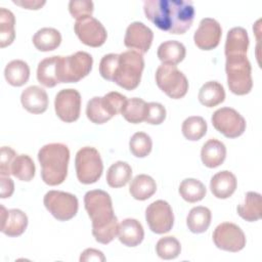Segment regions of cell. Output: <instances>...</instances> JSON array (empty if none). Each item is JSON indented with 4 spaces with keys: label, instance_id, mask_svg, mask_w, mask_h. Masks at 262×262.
I'll return each mask as SVG.
<instances>
[{
    "label": "cell",
    "instance_id": "1",
    "mask_svg": "<svg viewBox=\"0 0 262 262\" xmlns=\"http://www.w3.org/2000/svg\"><path fill=\"white\" fill-rule=\"evenodd\" d=\"M143 11L157 28L174 35L184 34L194 18V7L185 0H146Z\"/></svg>",
    "mask_w": 262,
    "mask_h": 262
},
{
    "label": "cell",
    "instance_id": "2",
    "mask_svg": "<svg viewBox=\"0 0 262 262\" xmlns=\"http://www.w3.org/2000/svg\"><path fill=\"white\" fill-rule=\"evenodd\" d=\"M84 206L92 222V234L96 242L106 245L117 235L118 218L114 213L110 194L101 189L89 190L84 195Z\"/></svg>",
    "mask_w": 262,
    "mask_h": 262
},
{
    "label": "cell",
    "instance_id": "3",
    "mask_svg": "<svg viewBox=\"0 0 262 262\" xmlns=\"http://www.w3.org/2000/svg\"><path fill=\"white\" fill-rule=\"evenodd\" d=\"M42 180L51 186L61 184L68 175L70 149L63 143H48L38 152Z\"/></svg>",
    "mask_w": 262,
    "mask_h": 262
},
{
    "label": "cell",
    "instance_id": "4",
    "mask_svg": "<svg viewBox=\"0 0 262 262\" xmlns=\"http://www.w3.org/2000/svg\"><path fill=\"white\" fill-rule=\"evenodd\" d=\"M143 69L144 59L141 53L135 50L122 52L119 54L113 82L126 90H133L140 83Z\"/></svg>",
    "mask_w": 262,
    "mask_h": 262
},
{
    "label": "cell",
    "instance_id": "5",
    "mask_svg": "<svg viewBox=\"0 0 262 262\" xmlns=\"http://www.w3.org/2000/svg\"><path fill=\"white\" fill-rule=\"evenodd\" d=\"M225 72L229 90L236 95L248 94L253 87L252 67L247 54L226 56Z\"/></svg>",
    "mask_w": 262,
    "mask_h": 262
},
{
    "label": "cell",
    "instance_id": "6",
    "mask_svg": "<svg viewBox=\"0 0 262 262\" xmlns=\"http://www.w3.org/2000/svg\"><path fill=\"white\" fill-rule=\"evenodd\" d=\"M93 64L92 56L85 51H77L68 56H59L57 64L59 83H76L86 77Z\"/></svg>",
    "mask_w": 262,
    "mask_h": 262
},
{
    "label": "cell",
    "instance_id": "7",
    "mask_svg": "<svg viewBox=\"0 0 262 262\" xmlns=\"http://www.w3.org/2000/svg\"><path fill=\"white\" fill-rule=\"evenodd\" d=\"M78 180L83 184L95 183L102 174L103 164L98 150L91 146L80 148L75 158Z\"/></svg>",
    "mask_w": 262,
    "mask_h": 262
},
{
    "label": "cell",
    "instance_id": "8",
    "mask_svg": "<svg viewBox=\"0 0 262 262\" xmlns=\"http://www.w3.org/2000/svg\"><path fill=\"white\" fill-rule=\"evenodd\" d=\"M158 87L170 98L179 99L185 96L188 90V81L176 66L162 63L156 72Z\"/></svg>",
    "mask_w": 262,
    "mask_h": 262
},
{
    "label": "cell",
    "instance_id": "9",
    "mask_svg": "<svg viewBox=\"0 0 262 262\" xmlns=\"http://www.w3.org/2000/svg\"><path fill=\"white\" fill-rule=\"evenodd\" d=\"M43 203L49 213L59 221L75 217L79 208L77 196L61 190H49L44 195Z\"/></svg>",
    "mask_w": 262,
    "mask_h": 262
},
{
    "label": "cell",
    "instance_id": "10",
    "mask_svg": "<svg viewBox=\"0 0 262 262\" xmlns=\"http://www.w3.org/2000/svg\"><path fill=\"white\" fill-rule=\"evenodd\" d=\"M211 121L214 128L227 138L241 136L247 127L245 118L234 108L227 106L215 111Z\"/></svg>",
    "mask_w": 262,
    "mask_h": 262
},
{
    "label": "cell",
    "instance_id": "11",
    "mask_svg": "<svg viewBox=\"0 0 262 262\" xmlns=\"http://www.w3.org/2000/svg\"><path fill=\"white\" fill-rule=\"evenodd\" d=\"M213 242L218 249L235 253L245 248L246 235L236 224L223 222L215 228Z\"/></svg>",
    "mask_w": 262,
    "mask_h": 262
},
{
    "label": "cell",
    "instance_id": "12",
    "mask_svg": "<svg viewBox=\"0 0 262 262\" xmlns=\"http://www.w3.org/2000/svg\"><path fill=\"white\" fill-rule=\"evenodd\" d=\"M145 219L149 229L158 234L171 230L174 224V214L168 202L158 200L152 202L145 210Z\"/></svg>",
    "mask_w": 262,
    "mask_h": 262
},
{
    "label": "cell",
    "instance_id": "13",
    "mask_svg": "<svg viewBox=\"0 0 262 262\" xmlns=\"http://www.w3.org/2000/svg\"><path fill=\"white\" fill-rule=\"evenodd\" d=\"M74 30L80 41L90 47H99L103 45L107 37L103 25L93 16L77 19Z\"/></svg>",
    "mask_w": 262,
    "mask_h": 262
},
{
    "label": "cell",
    "instance_id": "14",
    "mask_svg": "<svg viewBox=\"0 0 262 262\" xmlns=\"http://www.w3.org/2000/svg\"><path fill=\"white\" fill-rule=\"evenodd\" d=\"M54 110L57 117L66 122L72 123L79 119L81 111V95L76 89H62L54 99Z\"/></svg>",
    "mask_w": 262,
    "mask_h": 262
},
{
    "label": "cell",
    "instance_id": "15",
    "mask_svg": "<svg viewBox=\"0 0 262 262\" xmlns=\"http://www.w3.org/2000/svg\"><path fill=\"white\" fill-rule=\"evenodd\" d=\"M222 36L220 24L211 17H205L200 21L198 30L194 32L193 41L196 47L202 50H212L216 48Z\"/></svg>",
    "mask_w": 262,
    "mask_h": 262
},
{
    "label": "cell",
    "instance_id": "16",
    "mask_svg": "<svg viewBox=\"0 0 262 262\" xmlns=\"http://www.w3.org/2000/svg\"><path fill=\"white\" fill-rule=\"evenodd\" d=\"M152 39L154 33L147 26L140 21H133L126 30L124 44L131 50H135L143 54L150 48Z\"/></svg>",
    "mask_w": 262,
    "mask_h": 262
},
{
    "label": "cell",
    "instance_id": "17",
    "mask_svg": "<svg viewBox=\"0 0 262 262\" xmlns=\"http://www.w3.org/2000/svg\"><path fill=\"white\" fill-rule=\"evenodd\" d=\"M1 208V231L11 237L19 236L25 232L28 226V216L21 210H6L4 206Z\"/></svg>",
    "mask_w": 262,
    "mask_h": 262
},
{
    "label": "cell",
    "instance_id": "18",
    "mask_svg": "<svg viewBox=\"0 0 262 262\" xmlns=\"http://www.w3.org/2000/svg\"><path fill=\"white\" fill-rule=\"evenodd\" d=\"M20 102L29 113L42 114L47 110L48 96L43 88L33 85L21 92Z\"/></svg>",
    "mask_w": 262,
    "mask_h": 262
},
{
    "label": "cell",
    "instance_id": "19",
    "mask_svg": "<svg viewBox=\"0 0 262 262\" xmlns=\"http://www.w3.org/2000/svg\"><path fill=\"white\" fill-rule=\"evenodd\" d=\"M237 181L233 173L224 170L216 173L210 181V188L217 199H227L236 189Z\"/></svg>",
    "mask_w": 262,
    "mask_h": 262
},
{
    "label": "cell",
    "instance_id": "20",
    "mask_svg": "<svg viewBox=\"0 0 262 262\" xmlns=\"http://www.w3.org/2000/svg\"><path fill=\"white\" fill-rule=\"evenodd\" d=\"M118 237L123 245L127 247H136L143 241L144 230L138 220L127 218L119 224Z\"/></svg>",
    "mask_w": 262,
    "mask_h": 262
},
{
    "label": "cell",
    "instance_id": "21",
    "mask_svg": "<svg viewBox=\"0 0 262 262\" xmlns=\"http://www.w3.org/2000/svg\"><path fill=\"white\" fill-rule=\"evenodd\" d=\"M226 158V147L218 139L211 138L202 147L201 159L203 164L208 168H216L224 162Z\"/></svg>",
    "mask_w": 262,
    "mask_h": 262
},
{
    "label": "cell",
    "instance_id": "22",
    "mask_svg": "<svg viewBox=\"0 0 262 262\" xmlns=\"http://www.w3.org/2000/svg\"><path fill=\"white\" fill-rule=\"evenodd\" d=\"M249 47L248 32L242 27H235L228 31L225 41V56L232 54H247Z\"/></svg>",
    "mask_w": 262,
    "mask_h": 262
},
{
    "label": "cell",
    "instance_id": "23",
    "mask_svg": "<svg viewBox=\"0 0 262 262\" xmlns=\"http://www.w3.org/2000/svg\"><path fill=\"white\" fill-rule=\"evenodd\" d=\"M186 49L185 46L176 40H169L163 42L157 51V55L159 59L163 63L176 66L180 61H182L185 57Z\"/></svg>",
    "mask_w": 262,
    "mask_h": 262
},
{
    "label": "cell",
    "instance_id": "24",
    "mask_svg": "<svg viewBox=\"0 0 262 262\" xmlns=\"http://www.w3.org/2000/svg\"><path fill=\"white\" fill-rule=\"evenodd\" d=\"M59 55H54L50 57H46L41 60L37 68V80L40 84L45 87H54L58 82V73H57V64H58Z\"/></svg>",
    "mask_w": 262,
    "mask_h": 262
},
{
    "label": "cell",
    "instance_id": "25",
    "mask_svg": "<svg viewBox=\"0 0 262 262\" xmlns=\"http://www.w3.org/2000/svg\"><path fill=\"white\" fill-rule=\"evenodd\" d=\"M237 214L249 222L257 221L261 218V194L255 191H248L245 200L237 208Z\"/></svg>",
    "mask_w": 262,
    "mask_h": 262
},
{
    "label": "cell",
    "instance_id": "26",
    "mask_svg": "<svg viewBox=\"0 0 262 262\" xmlns=\"http://www.w3.org/2000/svg\"><path fill=\"white\" fill-rule=\"evenodd\" d=\"M198 98L203 105L213 107L224 101L225 90L219 82L209 81L201 87Z\"/></svg>",
    "mask_w": 262,
    "mask_h": 262
},
{
    "label": "cell",
    "instance_id": "27",
    "mask_svg": "<svg viewBox=\"0 0 262 262\" xmlns=\"http://www.w3.org/2000/svg\"><path fill=\"white\" fill-rule=\"evenodd\" d=\"M61 42L59 31L53 28H42L33 36V44L40 51H52L56 49Z\"/></svg>",
    "mask_w": 262,
    "mask_h": 262
},
{
    "label": "cell",
    "instance_id": "28",
    "mask_svg": "<svg viewBox=\"0 0 262 262\" xmlns=\"http://www.w3.org/2000/svg\"><path fill=\"white\" fill-rule=\"evenodd\" d=\"M156 190V181L146 174H139L135 176L129 186L130 194L138 201H145L149 199Z\"/></svg>",
    "mask_w": 262,
    "mask_h": 262
},
{
    "label": "cell",
    "instance_id": "29",
    "mask_svg": "<svg viewBox=\"0 0 262 262\" xmlns=\"http://www.w3.org/2000/svg\"><path fill=\"white\" fill-rule=\"evenodd\" d=\"M4 76L8 84L19 87L28 82L30 78V68L26 61L14 59L6 64Z\"/></svg>",
    "mask_w": 262,
    "mask_h": 262
},
{
    "label": "cell",
    "instance_id": "30",
    "mask_svg": "<svg viewBox=\"0 0 262 262\" xmlns=\"http://www.w3.org/2000/svg\"><path fill=\"white\" fill-rule=\"evenodd\" d=\"M211 218V211L207 207L198 206L189 211L186 218V224L191 232L203 233L209 228Z\"/></svg>",
    "mask_w": 262,
    "mask_h": 262
},
{
    "label": "cell",
    "instance_id": "31",
    "mask_svg": "<svg viewBox=\"0 0 262 262\" xmlns=\"http://www.w3.org/2000/svg\"><path fill=\"white\" fill-rule=\"evenodd\" d=\"M132 176L130 165L123 161H118L111 165L106 172V182L111 187L119 188L125 186Z\"/></svg>",
    "mask_w": 262,
    "mask_h": 262
},
{
    "label": "cell",
    "instance_id": "32",
    "mask_svg": "<svg viewBox=\"0 0 262 262\" xmlns=\"http://www.w3.org/2000/svg\"><path fill=\"white\" fill-rule=\"evenodd\" d=\"M206 186L198 179L186 178L179 185V193L182 199L188 203L202 201L206 195Z\"/></svg>",
    "mask_w": 262,
    "mask_h": 262
},
{
    "label": "cell",
    "instance_id": "33",
    "mask_svg": "<svg viewBox=\"0 0 262 262\" xmlns=\"http://www.w3.org/2000/svg\"><path fill=\"white\" fill-rule=\"evenodd\" d=\"M146 102L138 97L129 98L126 100L123 108L122 116L126 121L132 124H138L144 121L145 111H146Z\"/></svg>",
    "mask_w": 262,
    "mask_h": 262
},
{
    "label": "cell",
    "instance_id": "34",
    "mask_svg": "<svg viewBox=\"0 0 262 262\" xmlns=\"http://www.w3.org/2000/svg\"><path fill=\"white\" fill-rule=\"evenodd\" d=\"M15 18L13 13L2 7L0 9V46L4 48L10 45L15 37L14 32Z\"/></svg>",
    "mask_w": 262,
    "mask_h": 262
},
{
    "label": "cell",
    "instance_id": "35",
    "mask_svg": "<svg viewBox=\"0 0 262 262\" xmlns=\"http://www.w3.org/2000/svg\"><path fill=\"white\" fill-rule=\"evenodd\" d=\"M36 172L33 160L28 155H18L11 165V174L21 181H31Z\"/></svg>",
    "mask_w": 262,
    "mask_h": 262
},
{
    "label": "cell",
    "instance_id": "36",
    "mask_svg": "<svg viewBox=\"0 0 262 262\" xmlns=\"http://www.w3.org/2000/svg\"><path fill=\"white\" fill-rule=\"evenodd\" d=\"M207 129L206 121L200 116L188 117L183 121L181 127L183 136L191 141L200 140L207 133Z\"/></svg>",
    "mask_w": 262,
    "mask_h": 262
},
{
    "label": "cell",
    "instance_id": "37",
    "mask_svg": "<svg viewBox=\"0 0 262 262\" xmlns=\"http://www.w3.org/2000/svg\"><path fill=\"white\" fill-rule=\"evenodd\" d=\"M86 116L92 123L99 125L107 122L113 118L107 113L102 102V97L99 96H94L87 102Z\"/></svg>",
    "mask_w": 262,
    "mask_h": 262
},
{
    "label": "cell",
    "instance_id": "38",
    "mask_svg": "<svg viewBox=\"0 0 262 262\" xmlns=\"http://www.w3.org/2000/svg\"><path fill=\"white\" fill-rule=\"evenodd\" d=\"M156 252L162 259H175L181 252V245L174 236H164L158 241L156 245Z\"/></svg>",
    "mask_w": 262,
    "mask_h": 262
},
{
    "label": "cell",
    "instance_id": "39",
    "mask_svg": "<svg viewBox=\"0 0 262 262\" xmlns=\"http://www.w3.org/2000/svg\"><path fill=\"white\" fill-rule=\"evenodd\" d=\"M151 138L144 132H136L130 138L129 148L136 158H145L151 151Z\"/></svg>",
    "mask_w": 262,
    "mask_h": 262
},
{
    "label": "cell",
    "instance_id": "40",
    "mask_svg": "<svg viewBox=\"0 0 262 262\" xmlns=\"http://www.w3.org/2000/svg\"><path fill=\"white\" fill-rule=\"evenodd\" d=\"M126 100H127L126 96L117 91L108 92L104 96H102V102H103L107 113L112 117H114L122 112V108H123Z\"/></svg>",
    "mask_w": 262,
    "mask_h": 262
},
{
    "label": "cell",
    "instance_id": "41",
    "mask_svg": "<svg viewBox=\"0 0 262 262\" xmlns=\"http://www.w3.org/2000/svg\"><path fill=\"white\" fill-rule=\"evenodd\" d=\"M93 2L89 0H72L69 3V11L76 19L92 16Z\"/></svg>",
    "mask_w": 262,
    "mask_h": 262
},
{
    "label": "cell",
    "instance_id": "42",
    "mask_svg": "<svg viewBox=\"0 0 262 262\" xmlns=\"http://www.w3.org/2000/svg\"><path fill=\"white\" fill-rule=\"evenodd\" d=\"M166 119V108L159 102H148L146 104L144 122L151 125H160Z\"/></svg>",
    "mask_w": 262,
    "mask_h": 262
},
{
    "label": "cell",
    "instance_id": "43",
    "mask_svg": "<svg viewBox=\"0 0 262 262\" xmlns=\"http://www.w3.org/2000/svg\"><path fill=\"white\" fill-rule=\"evenodd\" d=\"M118 58H119V54H116V53L105 54L101 58L99 62V73L103 79L107 81H113Z\"/></svg>",
    "mask_w": 262,
    "mask_h": 262
},
{
    "label": "cell",
    "instance_id": "44",
    "mask_svg": "<svg viewBox=\"0 0 262 262\" xmlns=\"http://www.w3.org/2000/svg\"><path fill=\"white\" fill-rule=\"evenodd\" d=\"M16 152L9 146L1 147L0 156V174L3 176H9L11 174V165L16 157Z\"/></svg>",
    "mask_w": 262,
    "mask_h": 262
},
{
    "label": "cell",
    "instance_id": "45",
    "mask_svg": "<svg viewBox=\"0 0 262 262\" xmlns=\"http://www.w3.org/2000/svg\"><path fill=\"white\" fill-rule=\"evenodd\" d=\"M1 182V189H0V198L1 199H7L10 198L14 191V183L12 179L9 176H3L0 177Z\"/></svg>",
    "mask_w": 262,
    "mask_h": 262
},
{
    "label": "cell",
    "instance_id": "46",
    "mask_svg": "<svg viewBox=\"0 0 262 262\" xmlns=\"http://www.w3.org/2000/svg\"><path fill=\"white\" fill-rule=\"evenodd\" d=\"M80 261H105V257L101 251L96 249H86L80 256Z\"/></svg>",
    "mask_w": 262,
    "mask_h": 262
},
{
    "label": "cell",
    "instance_id": "47",
    "mask_svg": "<svg viewBox=\"0 0 262 262\" xmlns=\"http://www.w3.org/2000/svg\"><path fill=\"white\" fill-rule=\"evenodd\" d=\"M13 3L16 4V5H19L24 8H27V9H39L41 8L46 2L45 1H37V0H25V1H15L13 0Z\"/></svg>",
    "mask_w": 262,
    "mask_h": 262
}]
</instances>
